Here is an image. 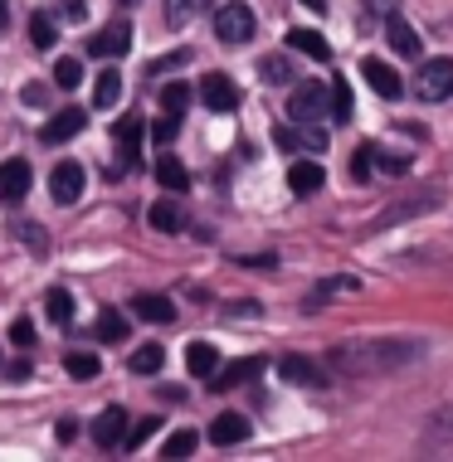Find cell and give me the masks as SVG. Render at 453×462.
I'll list each match as a JSON object with an SVG mask.
<instances>
[{
	"instance_id": "cell-41",
	"label": "cell",
	"mask_w": 453,
	"mask_h": 462,
	"mask_svg": "<svg viewBox=\"0 0 453 462\" xmlns=\"http://www.w3.org/2000/svg\"><path fill=\"white\" fill-rule=\"evenodd\" d=\"M24 103H30V107H44V103H49V88H44V83H24Z\"/></svg>"
},
{
	"instance_id": "cell-4",
	"label": "cell",
	"mask_w": 453,
	"mask_h": 462,
	"mask_svg": "<svg viewBox=\"0 0 453 462\" xmlns=\"http://www.w3.org/2000/svg\"><path fill=\"white\" fill-rule=\"evenodd\" d=\"M288 117L293 122H322L326 117V88L322 83H297L288 93Z\"/></svg>"
},
{
	"instance_id": "cell-29",
	"label": "cell",
	"mask_w": 453,
	"mask_h": 462,
	"mask_svg": "<svg viewBox=\"0 0 453 462\" xmlns=\"http://www.w3.org/2000/svg\"><path fill=\"white\" fill-rule=\"evenodd\" d=\"M200 448V433L195 429H175L171 439H166V448H161V457H191Z\"/></svg>"
},
{
	"instance_id": "cell-33",
	"label": "cell",
	"mask_w": 453,
	"mask_h": 462,
	"mask_svg": "<svg viewBox=\"0 0 453 462\" xmlns=\"http://www.w3.org/2000/svg\"><path fill=\"white\" fill-rule=\"evenodd\" d=\"M15 234H20L24 244H30V254H40V258L49 254V234L40 229V224H24V219H20V224H15Z\"/></svg>"
},
{
	"instance_id": "cell-38",
	"label": "cell",
	"mask_w": 453,
	"mask_h": 462,
	"mask_svg": "<svg viewBox=\"0 0 453 462\" xmlns=\"http://www.w3.org/2000/svg\"><path fill=\"white\" fill-rule=\"evenodd\" d=\"M371 161H375V146H356L351 152V180H371Z\"/></svg>"
},
{
	"instance_id": "cell-47",
	"label": "cell",
	"mask_w": 453,
	"mask_h": 462,
	"mask_svg": "<svg viewBox=\"0 0 453 462\" xmlns=\"http://www.w3.org/2000/svg\"><path fill=\"white\" fill-rule=\"evenodd\" d=\"M5 20H10V15H5V0H0V24H5Z\"/></svg>"
},
{
	"instance_id": "cell-22",
	"label": "cell",
	"mask_w": 453,
	"mask_h": 462,
	"mask_svg": "<svg viewBox=\"0 0 453 462\" xmlns=\"http://www.w3.org/2000/svg\"><path fill=\"white\" fill-rule=\"evenodd\" d=\"M326 112H332L336 127H346V122H351V88H346V79L326 83Z\"/></svg>"
},
{
	"instance_id": "cell-23",
	"label": "cell",
	"mask_w": 453,
	"mask_h": 462,
	"mask_svg": "<svg viewBox=\"0 0 453 462\" xmlns=\"http://www.w3.org/2000/svg\"><path fill=\"white\" fill-rule=\"evenodd\" d=\"M44 311L54 327H73V297L64 292V287H49L44 292Z\"/></svg>"
},
{
	"instance_id": "cell-35",
	"label": "cell",
	"mask_w": 453,
	"mask_h": 462,
	"mask_svg": "<svg viewBox=\"0 0 453 462\" xmlns=\"http://www.w3.org/2000/svg\"><path fill=\"white\" fill-rule=\"evenodd\" d=\"M112 136H118V146L137 152V142H142V122H137V117H122L118 127H112Z\"/></svg>"
},
{
	"instance_id": "cell-17",
	"label": "cell",
	"mask_w": 453,
	"mask_h": 462,
	"mask_svg": "<svg viewBox=\"0 0 453 462\" xmlns=\"http://www.w3.org/2000/svg\"><path fill=\"white\" fill-rule=\"evenodd\" d=\"M259 370H263V360H259V356H249V360H234V365L215 370V374H210V384H215V390H234V384L254 380Z\"/></svg>"
},
{
	"instance_id": "cell-8",
	"label": "cell",
	"mask_w": 453,
	"mask_h": 462,
	"mask_svg": "<svg viewBox=\"0 0 453 462\" xmlns=\"http://www.w3.org/2000/svg\"><path fill=\"white\" fill-rule=\"evenodd\" d=\"M200 97H205V107H210V112H234L239 88H234L230 73H205V83H200Z\"/></svg>"
},
{
	"instance_id": "cell-19",
	"label": "cell",
	"mask_w": 453,
	"mask_h": 462,
	"mask_svg": "<svg viewBox=\"0 0 453 462\" xmlns=\"http://www.w3.org/2000/svg\"><path fill=\"white\" fill-rule=\"evenodd\" d=\"M322 180H326V171L317 166V161H297V166L288 171V185H293V195H312V190H322Z\"/></svg>"
},
{
	"instance_id": "cell-11",
	"label": "cell",
	"mask_w": 453,
	"mask_h": 462,
	"mask_svg": "<svg viewBox=\"0 0 453 462\" xmlns=\"http://www.w3.org/2000/svg\"><path fill=\"white\" fill-rule=\"evenodd\" d=\"M132 317H137V321H151V327H171V321H175V307H171V297L137 292V297H132Z\"/></svg>"
},
{
	"instance_id": "cell-3",
	"label": "cell",
	"mask_w": 453,
	"mask_h": 462,
	"mask_svg": "<svg viewBox=\"0 0 453 462\" xmlns=\"http://www.w3.org/2000/svg\"><path fill=\"white\" fill-rule=\"evenodd\" d=\"M215 34H220L224 44H244V40H254V10L239 5V0L220 5V10H215Z\"/></svg>"
},
{
	"instance_id": "cell-26",
	"label": "cell",
	"mask_w": 453,
	"mask_h": 462,
	"mask_svg": "<svg viewBox=\"0 0 453 462\" xmlns=\"http://www.w3.org/2000/svg\"><path fill=\"white\" fill-rule=\"evenodd\" d=\"M288 44L302 49L307 59H326V54H332V44H326L317 30H288Z\"/></svg>"
},
{
	"instance_id": "cell-39",
	"label": "cell",
	"mask_w": 453,
	"mask_h": 462,
	"mask_svg": "<svg viewBox=\"0 0 453 462\" xmlns=\"http://www.w3.org/2000/svg\"><path fill=\"white\" fill-rule=\"evenodd\" d=\"M175 132H181V117H166V112H161L156 127H151V136H156L161 146H171V142H175Z\"/></svg>"
},
{
	"instance_id": "cell-16",
	"label": "cell",
	"mask_w": 453,
	"mask_h": 462,
	"mask_svg": "<svg viewBox=\"0 0 453 462\" xmlns=\"http://www.w3.org/2000/svg\"><path fill=\"white\" fill-rule=\"evenodd\" d=\"M385 34H390V44L400 49V59H420V34H414V24L405 20V15H390V24H385Z\"/></svg>"
},
{
	"instance_id": "cell-31",
	"label": "cell",
	"mask_w": 453,
	"mask_h": 462,
	"mask_svg": "<svg viewBox=\"0 0 453 462\" xmlns=\"http://www.w3.org/2000/svg\"><path fill=\"white\" fill-rule=\"evenodd\" d=\"M161 360H166V351H161V346H137L127 365H132L137 374H156V370H161Z\"/></svg>"
},
{
	"instance_id": "cell-32",
	"label": "cell",
	"mask_w": 453,
	"mask_h": 462,
	"mask_svg": "<svg viewBox=\"0 0 453 462\" xmlns=\"http://www.w3.org/2000/svg\"><path fill=\"white\" fill-rule=\"evenodd\" d=\"M122 336H127L122 311H103V317H98V341H122Z\"/></svg>"
},
{
	"instance_id": "cell-13",
	"label": "cell",
	"mask_w": 453,
	"mask_h": 462,
	"mask_svg": "<svg viewBox=\"0 0 453 462\" xmlns=\"http://www.w3.org/2000/svg\"><path fill=\"white\" fill-rule=\"evenodd\" d=\"M361 73H366V83H371V88L381 93V97H400V93H405V83H400V73L390 69L385 59H361Z\"/></svg>"
},
{
	"instance_id": "cell-6",
	"label": "cell",
	"mask_w": 453,
	"mask_h": 462,
	"mask_svg": "<svg viewBox=\"0 0 453 462\" xmlns=\"http://www.w3.org/2000/svg\"><path fill=\"white\" fill-rule=\"evenodd\" d=\"M49 195H54V205H73V199L83 195V166L79 161H59V166L49 171Z\"/></svg>"
},
{
	"instance_id": "cell-34",
	"label": "cell",
	"mask_w": 453,
	"mask_h": 462,
	"mask_svg": "<svg viewBox=\"0 0 453 462\" xmlns=\"http://www.w3.org/2000/svg\"><path fill=\"white\" fill-rule=\"evenodd\" d=\"M79 79H83L79 59H59V64H54V83H59V88H79Z\"/></svg>"
},
{
	"instance_id": "cell-7",
	"label": "cell",
	"mask_w": 453,
	"mask_h": 462,
	"mask_svg": "<svg viewBox=\"0 0 453 462\" xmlns=\"http://www.w3.org/2000/svg\"><path fill=\"white\" fill-rule=\"evenodd\" d=\"M283 152H326V132L322 122H302V127H278Z\"/></svg>"
},
{
	"instance_id": "cell-28",
	"label": "cell",
	"mask_w": 453,
	"mask_h": 462,
	"mask_svg": "<svg viewBox=\"0 0 453 462\" xmlns=\"http://www.w3.org/2000/svg\"><path fill=\"white\" fill-rule=\"evenodd\" d=\"M185 107H191V88H185V83H166V88H161V112H166V117H185Z\"/></svg>"
},
{
	"instance_id": "cell-9",
	"label": "cell",
	"mask_w": 453,
	"mask_h": 462,
	"mask_svg": "<svg viewBox=\"0 0 453 462\" xmlns=\"http://www.w3.org/2000/svg\"><path fill=\"white\" fill-rule=\"evenodd\" d=\"M30 195V161H5L0 166V205H20Z\"/></svg>"
},
{
	"instance_id": "cell-30",
	"label": "cell",
	"mask_w": 453,
	"mask_h": 462,
	"mask_svg": "<svg viewBox=\"0 0 453 462\" xmlns=\"http://www.w3.org/2000/svg\"><path fill=\"white\" fill-rule=\"evenodd\" d=\"M30 40H34V49H44V54H49V49H54V40H59V24L49 20L44 10L30 20Z\"/></svg>"
},
{
	"instance_id": "cell-27",
	"label": "cell",
	"mask_w": 453,
	"mask_h": 462,
	"mask_svg": "<svg viewBox=\"0 0 453 462\" xmlns=\"http://www.w3.org/2000/svg\"><path fill=\"white\" fill-rule=\"evenodd\" d=\"M434 205V195H414V199H405V205H395V209H385L381 219L371 224V229H385V224H395V219H410V215H424V209Z\"/></svg>"
},
{
	"instance_id": "cell-24",
	"label": "cell",
	"mask_w": 453,
	"mask_h": 462,
	"mask_svg": "<svg viewBox=\"0 0 453 462\" xmlns=\"http://www.w3.org/2000/svg\"><path fill=\"white\" fill-rule=\"evenodd\" d=\"M118 97H122V73L103 69V73H98V83H93V103L98 107H118Z\"/></svg>"
},
{
	"instance_id": "cell-46",
	"label": "cell",
	"mask_w": 453,
	"mask_h": 462,
	"mask_svg": "<svg viewBox=\"0 0 453 462\" xmlns=\"http://www.w3.org/2000/svg\"><path fill=\"white\" fill-rule=\"evenodd\" d=\"M302 5H307V10H317V15H322V10H326V0H302Z\"/></svg>"
},
{
	"instance_id": "cell-45",
	"label": "cell",
	"mask_w": 453,
	"mask_h": 462,
	"mask_svg": "<svg viewBox=\"0 0 453 462\" xmlns=\"http://www.w3.org/2000/svg\"><path fill=\"white\" fill-rule=\"evenodd\" d=\"M73 433H79V423H73V419H59V439L73 443Z\"/></svg>"
},
{
	"instance_id": "cell-21",
	"label": "cell",
	"mask_w": 453,
	"mask_h": 462,
	"mask_svg": "<svg viewBox=\"0 0 453 462\" xmlns=\"http://www.w3.org/2000/svg\"><path fill=\"white\" fill-rule=\"evenodd\" d=\"M146 219H151V229H156V234H175V229H185V209H181V205H171V199H156Z\"/></svg>"
},
{
	"instance_id": "cell-42",
	"label": "cell",
	"mask_w": 453,
	"mask_h": 462,
	"mask_svg": "<svg viewBox=\"0 0 453 462\" xmlns=\"http://www.w3.org/2000/svg\"><path fill=\"white\" fill-rule=\"evenodd\" d=\"M10 341H15V346H34V327H30V321H15V327H10Z\"/></svg>"
},
{
	"instance_id": "cell-44",
	"label": "cell",
	"mask_w": 453,
	"mask_h": 462,
	"mask_svg": "<svg viewBox=\"0 0 453 462\" xmlns=\"http://www.w3.org/2000/svg\"><path fill=\"white\" fill-rule=\"evenodd\" d=\"M83 15H88V10H83V0H64V20H69V24H79Z\"/></svg>"
},
{
	"instance_id": "cell-5",
	"label": "cell",
	"mask_w": 453,
	"mask_h": 462,
	"mask_svg": "<svg viewBox=\"0 0 453 462\" xmlns=\"http://www.w3.org/2000/svg\"><path fill=\"white\" fill-rule=\"evenodd\" d=\"M127 49H132V24L127 20H112L88 40V54H98V59H118V54H127Z\"/></svg>"
},
{
	"instance_id": "cell-36",
	"label": "cell",
	"mask_w": 453,
	"mask_h": 462,
	"mask_svg": "<svg viewBox=\"0 0 453 462\" xmlns=\"http://www.w3.org/2000/svg\"><path fill=\"white\" fill-rule=\"evenodd\" d=\"M161 15L171 30H181V24H191V0H161Z\"/></svg>"
},
{
	"instance_id": "cell-18",
	"label": "cell",
	"mask_w": 453,
	"mask_h": 462,
	"mask_svg": "<svg viewBox=\"0 0 453 462\" xmlns=\"http://www.w3.org/2000/svg\"><path fill=\"white\" fill-rule=\"evenodd\" d=\"M278 374L288 384H322V365H312L307 356H283L278 360Z\"/></svg>"
},
{
	"instance_id": "cell-43",
	"label": "cell",
	"mask_w": 453,
	"mask_h": 462,
	"mask_svg": "<svg viewBox=\"0 0 453 462\" xmlns=\"http://www.w3.org/2000/svg\"><path fill=\"white\" fill-rule=\"evenodd\" d=\"M381 161H385L390 176H405V171H410V156H381Z\"/></svg>"
},
{
	"instance_id": "cell-12",
	"label": "cell",
	"mask_w": 453,
	"mask_h": 462,
	"mask_svg": "<svg viewBox=\"0 0 453 462\" xmlns=\"http://www.w3.org/2000/svg\"><path fill=\"white\" fill-rule=\"evenodd\" d=\"M83 122H88V112H83V107H64V112H54V117H49V127H44L40 136H44L49 146H59V142H73Z\"/></svg>"
},
{
	"instance_id": "cell-25",
	"label": "cell",
	"mask_w": 453,
	"mask_h": 462,
	"mask_svg": "<svg viewBox=\"0 0 453 462\" xmlns=\"http://www.w3.org/2000/svg\"><path fill=\"white\" fill-rule=\"evenodd\" d=\"M64 370H69V380H98L103 360H98L93 351H69V356H64Z\"/></svg>"
},
{
	"instance_id": "cell-2",
	"label": "cell",
	"mask_w": 453,
	"mask_h": 462,
	"mask_svg": "<svg viewBox=\"0 0 453 462\" xmlns=\"http://www.w3.org/2000/svg\"><path fill=\"white\" fill-rule=\"evenodd\" d=\"M410 88L420 93L424 103H444V97H453V59H429V64H420Z\"/></svg>"
},
{
	"instance_id": "cell-40",
	"label": "cell",
	"mask_w": 453,
	"mask_h": 462,
	"mask_svg": "<svg viewBox=\"0 0 453 462\" xmlns=\"http://www.w3.org/2000/svg\"><path fill=\"white\" fill-rule=\"evenodd\" d=\"M156 429H161L156 419H142V423H137L132 433H122V443H127V448H142V443H146V439H151V433H156Z\"/></svg>"
},
{
	"instance_id": "cell-15",
	"label": "cell",
	"mask_w": 453,
	"mask_h": 462,
	"mask_svg": "<svg viewBox=\"0 0 453 462\" xmlns=\"http://www.w3.org/2000/svg\"><path fill=\"white\" fill-rule=\"evenodd\" d=\"M244 439H249V419L244 414H220L215 423H210V443H220V448H234Z\"/></svg>"
},
{
	"instance_id": "cell-37",
	"label": "cell",
	"mask_w": 453,
	"mask_h": 462,
	"mask_svg": "<svg viewBox=\"0 0 453 462\" xmlns=\"http://www.w3.org/2000/svg\"><path fill=\"white\" fill-rule=\"evenodd\" d=\"M263 79L269 83H297V73H293L288 59H263Z\"/></svg>"
},
{
	"instance_id": "cell-10",
	"label": "cell",
	"mask_w": 453,
	"mask_h": 462,
	"mask_svg": "<svg viewBox=\"0 0 453 462\" xmlns=\"http://www.w3.org/2000/svg\"><path fill=\"white\" fill-rule=\"evenodd\" d=\"M88 433H93L98 448H122V433H127V409H118V404L103 409V414L93 419V429H88Z\"/></svg>"
},
{
	"instance_id": "cell-1",
	"label": "cell",
	"mask_w": 453,
	"mask_h": 462,
	"mask_svg": "<svg viewBox=\"0 0 453 462\" xmlns=\"http://www.w3.org/2000/svg\"><path fill=\"white\" fill-rule=\"evenodd\" d=\"M424 356V341L410 336H385V341H346L332 351V365L342 374H381V370H400L410 360Z\"/></svg>"
},
{
	"instance_id": "cell-14",
	"label": "cell",
	"mask_w": 453,
	"mask_h": 462,
	"mask_svg": "<svg viewBox=\"0 0 453 462\" xmlns=\"http://www.w3.org/2000/svg\"><path fill=\"white\" fill-rule=\"evenodd\" d=\"M185 370H191L195 380H210V374L220 370V351L210 341H191L185 346Z\"/></svg>"
},
{
	"instance_id": "cell-20",
	"label": "cell",
	"mask_w": 453,
	"mask_h": 462,
	"mask_svg": "<svg viewBox=\"0 0 453 462\" xmlns=\"http://www.w3.org/2000/svg\"><path fill=\"white\" fill-rule=\"evenodd\" d=\"M156 180H161V190H171V195H185L191 190V176H185V166L175 156H161L156 161Z\"/></svg>"
}]
</instances>
